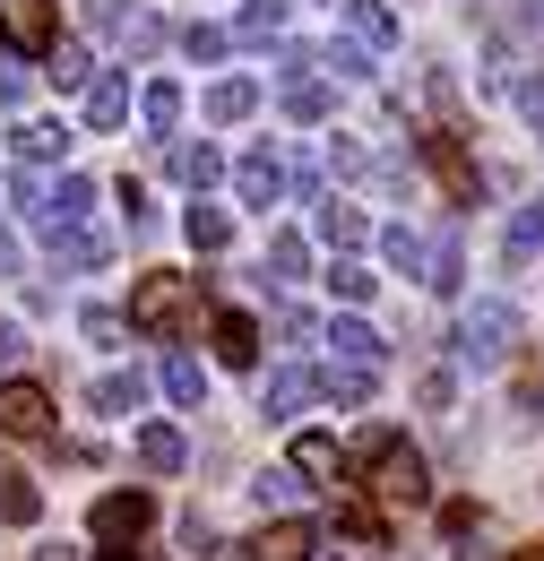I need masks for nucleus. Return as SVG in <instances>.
Masks as SVG:
<instances>
[{
    "instance_id": "nucleus-1",
    "label": "nucleus",
    "mask_w": 544,
    "mask_h": 561,
    "mask_svg": "<svg viewBox=\"0 0 544 561\" xmlns=\"http://www.w3.org/2000/svg\"><path fill=\"white\" fill-rule=\"evenodd\" d=\"M354 467H363V492H372V501H389V510L432 501V467H423V449H407L389 423H372V432L354 440Z\"/></svg>"
},
{
    "instance_id": "nucleus-2",
    "label": "nucleus",
    "mask_w": 544,
    "mask_h": 561,
    "mask_svg": "<svg viewBox=\"0 0 544 561\" xmlns=\"http://www.w3.org/2000/svg\"><path fill=\"white\" fill-rule=\"evenodd\" d=\"M191 320H200L191 277H165V268H156V277H138V285H131V329H138V337H182Z\"/></svg>"
},
{
    "instance_id": "nucleus-3",
    "label": "nucleus",
    "mask_w": 544,
    "mask_h": 561,
    "mask_svg": "<svg viewBox=\"0 0 544 561\" xmlns=\"http://www.w3.org/2000/svg\"><path fill=\"white\" fill-rule=\"evenodd\" d=\"M415 156L432 164V182H441V199H450V208H476V199H484V173H476V156L458 147V130H423Z\"/></svg>"
},
{
    "instance_id": "nucleus-4",
    "label": "nucleus",
    "mask_w": 544,
    "mask_h": 561,
    "mask_svg": "<svg viewBox=\"0 0 544 561\" xmlns=\"http://www.w3.org/2000/svg\"><path fill=\"white\" fill-rule=\"evenodd\" d=\"M510 346H519V311L510 302H476L458 320V363H510Z\"/></svg>"
},
{
    "instance_id": "nucleus-5",
    "label": "nucleus",
    "mask_w": 544,
    "mask_h": 561,
    "mask_svg": "<svg viewBox=\"0 0 544 561\" xmlns=\"http://www.w3.org/2000/svg\"><path fill=\"white\" fill-rule=\"evenodd\" d=\"M147 527H156V492H104V501H95V545H138V536H147Z\"/></svg>"
},
{
    "instance_id": "nucleus-6",
    "label": "nucleus",
    "mask_w": 544,
    "mask_h": 561,
    "mask_svg": "<svg viewBox=\"0 0 544 561\" xmlns=\"http://www.w3.org/2000/svg\"><path fill=\"white\" fill-rule=\"evenodd\" d=\"M0 44H9V53H53V44H61L53 0H0Z\"/></svg>"
},
{
    "instance_id": "nucleus-7",
    "label": "nucleus",
    "mask_w": 544,
    "mask_h": 561,
    "mask_svg": "<svg viewBox=\"0 0 544 561\" xmlns=\"http://www.w3.org/2000/svg\"><path fill=\"white\" fill-rule=\"evenodd\" d=\"M0 432L9 440H53V398L35 380H0Z\"/></svg>"
},
{
    "instance_id": "nucleus-8",
    "label": "nucleus",
    "mask_w": 544,
    "mask_h": 561,
    "mask_svg": "<svg viewBox=\"0 0 544 561\" xmlns=\"http://www.w3.org/2000/svg\"><path fill=\"white\" fill-rule=\"evenodd\" d=\"M311 545H320L311 518H276V527H260V536L234 545V553H242V561H311Z\"/></svg>"
},
{
    "instance_id": "nucleus-9",
    "label": "nucleus",
    "mask_w": 544,
    "mask_h": 561,
    "mask_svg": "<svg viewBox=\"0 0 544 561\" xmlns=\"http://www.w3.org/2000/svg\"><path fill=\"white\" fill-rule=\"evenodd\" d=\"M234 191H242V208H276V199H285V164H276L269 147H251V156L234 164Z\"/></svg>"
},
{
    "instance_id": "nucleus-10",
    "label": "nucleus",
    "mask_w": 544,
    "mask_h": 561,
    "mask_svg": "<svg viewBox=\"0 0 544 561\" xmlns=\"http://www.w3.org/2000/svg\"><path fill=\"white\" fill-rule=\"evenodd\" d=\"M345 9V35L363 44V53H389L398 44V18H389V0H338Z\"/></svg>"
},
{
    "instance_id": "nucleus-11",
    "label": "nucleus",
    "mask_w": 544,
    "mask_h": 561,
    "mask_svg": "<svg viewBox=\"0 0 544 561\" xmlns=\"http://www.w3.org/2000/svg\"><path fill=\"white\" fill-rule=\"evenodd\" d=\"M9 147H18V164H61L69 156V122H18Z\"/></svg>"
},
{
    "instance_id": "nucleus-12",
    "label": "nucleus",
    "mask_w": 544,
    "mask_h": 561,
    "mask_svg": "<svg viewBox=\"0 0 544 561\" xmlns=\"http://www.w3.org/2000/svg\"><path fill=\"white\" fill-rule=\"evenodd\" d=\"M294 476H303V484H329V492H338V476H345L338 440H329V432H303V440H294Z\"/></svg>"
},
{
    "instance_id": "nucleus-13",
    "label": "nucleus",
    "mask_w": 544,
    "mask_h": 561,
    "mask_svg": "<svg viewBox=\"0 0 544 561\" xmlns=\"http://www.w3.org/2000/svg\"><path fill=\"white\" fill-rule=\"evenodd\" d=\"M216 354L251 371V363H260V320H251V311H216Z\"/></svg>"
},
{
    "instance_id": "nucleus-14",
    "label": "nucleus",
    "mask_w": 544,
    "mask_h": 561,
    "mask_svg": "<svg viewBox=\"0 0 544 561\" xmlns=\"http://www.w3.org/2000/svg\"><path fill=\"white\" fill-rule=\"evenodd\" d=\"M87 122H95V130H122V122H131V87H122V78H87Z\"/></svg>"
},
{
    "instance_id": "nucleus-15",
    "label": "nucleus",
    "mask_w": 544,
    "mask_h": 561,
    "mask_svg": "<svg viewBox=\"0 0 544 561\" xmlns=\"http://www.w3.org/2000/svg\"><path fill=\"white\" fill-rule=\"evenodd\" d=\"M182 458H191V449H182L173 423H147V432H138V467H147V476H173Z\"/></svg>"
},
{
    "instance_id": "nucleus-16",
    "label": "nucleus",
    "mask_w": 544,
    "mask_h": 561,
    "mask_svg": "<svg viewBox=\"0 0 544 561\" xmlns=\"http://www.w3.org/2000/svg\"><path fill=\"white\" fill-rule=\"evenodd\" d=\"M363 233H372V216H363V208H345V199H320V242H329V251H354Z\"/></svg>"
},
{
    "instance_id": "nucleus-17",
    "label": "nucleus",
    "mask_w": 544,
    "mask_h": 561,
    "mask_svg": "<svg viewBox=\"0 0 544 561\" xmlns=\"http://www.w3.org/2000/svg\"><path fill=\"white\" fill-rule=\"evenodd\" d=\"M329 346H338V363H372L381 371V329H363V320H329Z\"/></svg>"
},
{
    "instance_id": "nucleus-18",
    "label": "nucleus",
    "mask_w": 544,
    "mask_h": 561,
    "mask_svg": "<svg viewBox=\"0 0 544 561\" xmlns=\"http://www.w3.org/2000/svg\"><path fill=\"white\" fill-rule=\"evenodd\" d=\"M44 242H53V260H69V268H104V251H113V242L87 233V225H61V233H44Z\"/></svg>"
},
{
    "instance_id": "nucleus-19",
    "label": "nucleus",
    "mask_w": 544,
    "mask_h": 561,
    "mask_svg": "<svg viewBox=\"0 0 544 561\" xmlns=\"http://www.w3.org/2000/svg\"><path fill=\"white\" fill-rule=\"evenodd\" d=\"M87 398H95V415H138V398H147V380H138V371H104V380H95Z\"/></svg>"
},
{
    "instance_id": "nucleus-20",
    "label": "nucleus",
    "mask_w": 544,
    "mask_h": 561,
    "mask_svg": "<svg viewBox=\"0 0 544 561\" xmlns=\"http://www.w3.org/2000/svg\"><path fill=\"white\" fill-rule=\"evenodd\" d=\"M173 182H191V199H200L207 182H225V156H216V147H173Z\"/></svg>"
},
{
    "instance_id": "nucleus-21",
    "label": "nucleus",
    "mask_w": 544,
    "mask_h": 561,
    "mask_svg": "<svg viewBox=\"0 0 544 561\" xmlns=\"http://www.w3.org/2000/svg\"><path fill=\"white\" fill-rule=\"evenodd\" d=\"M138 122H147L156 139H173V122H182V87H173V78H156V87L138 95Z\"/></svg>"
},
{
    "instance_id": "nucleus-22",
    "label": "nucleus",
    "mask_w": 544,
    "mask_h": 561,
    "mask_svg": "<svg viewBox=\"0 0 544 561\" xmlns=\"http://www.w3.org/2000/svg\"><path fill=\"white\" fill-rule=\"evenodd\" d=\"M251 104H260L251 78H216V87H207V122H251Z\"/></svg>"
},
{
    "instance_id": "nucleus-23",
    "label": "nucleus",
    "mask_w": 544,
    "mask_h": 561,
    "mask_svg": "<svg viewBox=\"0 0 544 561\" xmlns=\"http://www.w3.org/2000/svg\"><path fill=\"white\" fill-rule=\"evenodd\" d=\"M182 233H191V251H225V242H234V216H225V208H207V199H191Z\"/></svg>"
},
{
    "instance_id": "nucleus-24",
    "label": "nucleus",
    "mask_w": 544,
    "mask_h": 561,
    "mask_svg": "<svg viewBox=\"0 0 544 561\" xmlns=\"http://www.w3.org/2000/svg\"><path fill=\"white\" fill-rule=\"evenodd\" d=\"M165 398H173V407H207V371L191 354H165Z\"/></svg>"
},
{
    "instance_id": "nucleus-25",
    "label": "nucleus",
    "mask_w": 544,
    "mask_h": 561,
    "mask_svg": "<svg viewBox=\"0 0 544 561\" xmlns=\"http://www.w3.org/2000/svg\"><path fill=\"white\" fill-rule=\"evenodd\" d=\"M320 398L363 407V398H372V363H329V371H320Z\"/></svg>"
},
{
    "instance_id": "nucleus-26",
    "label": "nucleus",
    "mask_w": 544,
    "mask_h": 561,
    "mask_svg": "<svg viewBox=\"0 0 544 561\" xmlns=\"http://www.w3.org/2000/svg\"><path fill=\"white\" fill-rule=\"evenodd\" d=\"M311 389H320L311 371H269V389H260V415H294V407H303Z\"/></svg>"
},
{
    "instance_id": "nucleus-27",
    "label": "nucleus",
    "mask_w": 544,
    "mask_h": 561,
    "mask_svg": "<svg viewBox=\"0 0 544 561\" xmlns=\"http://www.w3.org/2000/svg\"><path fill=\"white\" fill-rule=\"evenodd\" d=\"M338 527L354 536V545H363V553H389V518H381V510H363V501H345V510H338Z\"/></svg>"
},
{
    "instance_id": "nucleus-28",
    "label": "nucleus",
    "mask_w": 544,
    "mask_h": 561,
    "mask_svg": "<svg viewBox=\"0 0 544 561\" xmlns=\"http://www.w3.org/2000/svg\"><path fill=\"white\" fill-rule=\"evenodd\" d=\"M0 518H9V527H35V518H44V492L26 484V476H0Z\"/></svg>"
},
{
    "instance_id": "nucleus-29",
    "label": "nucleus",
    "mask_w": 544,
    "mask_h": 561,
    "mask_svg": "<svg viewBox=\"0 0 544 561\" xmlns=\"http://www.w3.org/2000/svg\"><path fill=\"white\" fill-rule=\"evenodd\" d=\"M113 44H122V53H156V44H165V18H156V9H122Z\"/></svg>"
},
{
    "instance_id": "nucleus-30",
    "label": "nucleus",
    "mask_w": 544,
    "mask_h": 561,
    "mask_svg": "<svg viewBox=\"0 0 544 561\" xmlns=\"http://www.w3.org/2000/svg\"><path fill=\"white\" fill-rule=\"evenodd\" d=\"M544 251V199H528V208L510 216V260H519V268H528V260H536Z\"/></svg>"
},
{
    "instance_id": "nucleus-31",
    "label": "nucleus",
    "mask_w": 544,
    "mask_h": 561,
    "mask_svg": "<svg viewBox=\"0 0 544 561\" xmlns=\"http://www.w3.org/2000/svg\"><path fill=\"white\" fill-rule=\"evenodd\" d=\"M285 113L294 122H329V87L320 78H285Z\"/></svg>"
},
{
    "instance_id": "nucleus-32",
    "label": "nucleus",
    "mask_w": 544,
    "mask_h": 561,
    "mask_svg": "<svg viewBox=\"0 0 544 561\" xmlns=\"http://www.w3.org/2000/svg\"><path fill=\"white\" fill-rule=\"evenodd\" d=\"M269 268H276V285H294L303 268H311V251H303V233H269Z\"/></svg>"
},
{
    "instance_id": "nucleus-33",
    "label": "nucleus",
    "mask_w": 544,
    "mask_h": 561,
    "mask_svg": "<svg viewBox=\"0 0 544 561\" xmlns=\"http://www.w3.org/2000/svg\"><path fill=\"white\" fill-rule=\"evenodd\" d=\"M44 61H53V70H44L53 87H87V78H95V70H87V44H53Z\"/></svg>"
},
{
    "instance_id": "nucleus-34",
    "label": "nucleus",
    "mask_w": 544,
    "mask_h": 561,
    "mask_svg": "<svg viewBox=\"0 0 544 561\" xmlns=\"http://www.w3.org/2000/svg\"><path fill=\"white\" fill-rule=\"evenodd\" d=\"M458 277H467V260H458V242H441V251L423 260V285H432V294H458Z\"/></svg>"
},
{
    "instance_id": "nucleus-35",
    "label": "nucleus",
    "mask_w": 544,
    "mask_h": 561,
    "mask_svg": "<svg viewBox=\"0 0 544 561\" xmlns=\"http://www.w3.org/2000/svg\"><path fill=\"white\" fill-rule=\"evenodd\" d=\"M381 251H389V268H407V277H423V260H432V251L415 242L407 225H389V233H381Z\"/></svg>"
},
{
    "instance_id": "nucleus-36",
    "label": "nucleus",
    "mask_w": 544,
    "mask_h": 561,
    "mask_svg": "<svg viewBox=\"0 0 544 561\" xmlns=\"http://www.w3.org/2000/svg\"><path fill=\"white\" fill-rule=\"evenodd\" d=\"M329 294H338V302H372V268H363V260H338V268H329Z\"/></svg>"
},
{
    "instance_id": "nucleus-37",
    "label": "nucleus",
    "mask_w": 544,
    "mask_h": 561,
    "mask_svg": "<svg viewBox=\"0 0 544 561\" xmlns=\"http://www.w3.org/2000/svg\"><path fill=\"white\" fill-rule=\"evenodd\" d=\"M285 26V0H242V35L260 44V35H276Z\"/></svg>"
},
{
    "instance_id": "nucleus-38",
    "label": "nucleus",
    "mask_w": 544,
    "mask_h": 561,
    "mask_svg": "<svg viewBox=\"0 0 544 561\" xmlns=\"http://www.w3.org/2000/svg\"><path fill=\"white\" fill-rule=\"evenodd\" d=\"M320 61H329V70H338V78H363V70H372V53H363V44H354V35H345V44H329V53H320Z\"/></svg>"
},
{
    "instance_id": "nucleus-39",
    "label": "nucleus",
    "mask_w": 544,
    "mask_h": 561,
    "mask_svg": "<svg viewBox=\"0 0 544 561\" xmlns=\"http://www.w3.org/2000/svg\"><path fill=\"white\" fill-rule=\"evenodd\" d=\"M182 53H191V61H216V53H225V26H182Z\"/></svg>"
},
{
    "instance_id": "nucleus-40",
    "label": "nucleus",
    "mask_w": 544,
    "mask_h": 561,
    "mask_svg": "<svg viewBox=\"0 0 544 561\" xmlns=\"http://www.w3.org/2000/svg\"><path fill=\"white\" fill-rule=\"evenodd\" d=\"M87 337L95 346H122V311H87Z\"/></svg>"
},
{
    "instance_id": "nucleus-41",
    "label": "nucleus",
    "mask_w": 544,
    "mask_h": 561,
    "mask_svg": "<svg viewBox=\"0 0 544 561\" xmlns=\"http://www.w3.org/2000/svg\"><path fill=\"white\" fill-rule=\"evenodd\" d=\"M0 104H9V113L26 104V70H0Z\"/></svg>"
},
{
    "instance_id": "nucleus-42",
    "label": "nucleus",
    "mask_w": 544,
    "mask_h": 561,
    "mask_svg": "<svg viewBox=\"0 0 544 561\" xmlns=\"http://www.w3.org/2000/svg\"><path fill=\"white\" fill-rule=\"evenodd\" d=\"M26 346V337H18V329H9V320H0V363H9V354Z\"/></svg>"
},
{
    "instance_id": "nucleus-43",
    "label": "nucleus",
    "mask_w": 544,
    "mask_h": 561,
    "mask_svg": "<svg viewBox=\"0 0 544 561\" xmlns=\"http://www.w3.org/2000/svg\"><path fill=\"white\" fill-rule=\"evenodd\" d=\"M9 268H18V242H9V233H0V277H9Z\"/></svg>"
},
{
    "instance_id": "nucleus-44",
    "label": "nucleus",
    "mask_w": 544,
    "mask_h": 561,
    "mask_svg": "<svg viewBox=\"0 0 544 561\" xmlns=\"http://www.w3.org/2000/svg\"><path fill=\"white\" fill-rule=\"evenodd\" d=\"M104 561H138V545H104Z\"/></svg>"
},
{
    "instance_id": "nucleus-45",
    "label": "nucleus",
    "mask_w": 544,
    "mask_h": 561,
    "mask_svg": "<svg viewBox=\"0 0 544 561\" xmlns=\"http://www.w3.org/2000/svg\"><path fill=\"white\" fill-rule=\"evenodd\" d=\"M35 561H69V553H61V545H44V553H35Z\"/></svg>"
},
{
    "instance_id": "nucleus-46",
    "label": "nucleus",
    "mask_w": 544,
    "mask_h": 561,
    "mask_svg": "<svg viewBox=\"0 0 544 561\" xmlns=\"http://www.w3.org/2000/svg\"><path fill=\"white\" fill-rule=\"evenodd\" d=\"M311 561H345V553H320V545H311Z\"/></svg>"
},
{
    "instance_id": "nucleus-47",
    "label": "nucleus",
    "mask_w": 544,
    "mask_h": 561,
    "mask_svg": "<svg viewBox=\"0 0 544 561\" xmlns=\"http://www.w3.org/2000/svg\"><path fill=\"white\" fill-rule=\"evenodd\" d=\"M519 561H544V545H528V553H519Z\"/></svg>"
},
{
    "instance_id": "nucleus-48",
    "label": "nucleus",
    "mask_w": 544,
    "mask_h": 561,
    "mask_svg": "<svg viewBox=\"0 0 544 561\" xmlns=\"http://www.w3.org/2000/svg\"><path fill=\"white\" fill-rule=\"evenodd\" d=\"M458 561H492V553H458Z\"/></svg>"
}]
</instances>
